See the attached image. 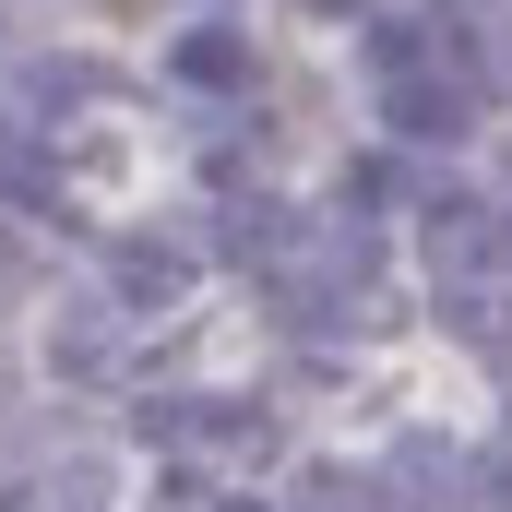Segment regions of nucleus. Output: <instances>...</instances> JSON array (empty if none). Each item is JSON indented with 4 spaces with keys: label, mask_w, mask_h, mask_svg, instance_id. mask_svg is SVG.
<instances>
[{
    "label": "nucleus",
    "mask_w": 512,
    "mask_h": 512,
    "mask_svg": "<svg viewBox=\"0 0 512 512\" xmlns=\"http://www.w3.org/2000/svg\"><path fill=\"white\" fill-rule=\"evenodd\" d=\"M108 346H120V298H84V310L60 322V358H72V370H108Z\"/></svg>",
    "instance_id": "1a4fd4ad"
},
{
    "label": "nucleus",
    "mask_w": 512,
    "mask_h": 512,
    "mask_svg": "<svg viewBox=\"0 0 512 512\" xmlns=\"http://www.w3.org/2000/svg\"><path fill=\"white\" fill-rule=\"evenodd\" d=\"M60 179H48V155H36V120L24 108H0V203H48Z\"/></svg>",
    "instance_id": "0eeeda50"
},
{
    "label": "nucleus",
    "mask_w": 512,
    "mask_h": 512,
    "mask_svg": "<svg viewBox=\"0 0 512 512\" xmlns=\"http://www.w3.org/2000/svg\"><path fill=\"white\" fill-rule=\"evenodd\" d=\"M441 310H453V334H465L477 358H512V298H501V274H465Z\"/></svg>",
    "instance_id": "39448f33"
},
{
    "label": "nucleus",
    "mask_w": 512,
    "mask_h": 512,
    "mask_svg": "<svg viewBox=\"0 0 512 512\" xmlns=\"http://www.w3.org/2000/svg\"><path fill=\"white\" fill-rule=\"evenodd\" d=\"M179 84H203V96H239V84H251V48H239L227 24H203V36H179Z\"/></svg>",
    "instance_id": "423d86ee"
},
{
    "label": "nucleus",
    "mask_w": 512,
    "mask_h": 512,
    "mask_svg": "<svg viewBox=\"0 0 512 512\" xmlns=\"http://www.w3.org/2000/svg\"><path fill=\"white\" fill-rule=\"evenodd\" d=\"M310 512H346V489H322V501H310Z\"/></svg>",
    "instance_id": "f8f14e48"
},
{
    "label": "nucleus",
    "mask_w": 512,
    "mask_h": 512,
    "mask_svg": "<svg viewBox=\"0 0 512 512\" xmlns=\"http://www.w3.org/2000/svg\"><path fill=\"white\" fill-rule=\"evenodd\" d=\"M429 262L465 286V274H501L512 262V227L489 215V203H429Z\"/></svg>",
    "instance_id": "7ed1b4c3"
},
{
    "label": "nucleus",
    "mask_w": 512,
    "mask_h": 512,
    "mask_svg": "<svg viewBox=\"0 0 512 512\" xmlns=\"http://www.w3.org/2000/svg\"><path fill=\"white\" fill-rule=\"evenodd\" d=\"M227 512H251V501H227Z\"/></svg>",
    "instance_id": "4468645a"
},
{
    "label": "nucleus",
    "mask_w": 512,
    "mask_h": 512,
    "mask_svg": "<svg viewBox=\"0 0 512 512\" xmlns=\"http://www.w3.org/2000/svg\"><path fill=\"white\" fill-rule=\"evenodd\" d=\"M477 489H489V512H512V465H489V477H477Z\"/></svg>",
    "instance_id": "9b49d317"
},
{
    "label": "nucleus",
    "mask_w": 512,
    "mask_h": 512,
    "mask_svg": "<svg viewBox=\"0 0 512 512\" xmlns=\"http://www.w3.org/2000/svg\"><path fill=\"white\" fill-rule=\"evenodd\" d=\"M441 12H489V0H441Z\"/></svg>",
    "instance_id": "ddd939ff"
},
{
    "label": "nucleus",
    "mask_w": 512,
    "mask_h": 512,
    "mask_svg": "<svg viewBox=\"0 0 512 512\" xmlns=\"http://www.w3.org/2000/svg\"><path fill=\"white\" fill-rule=\"evenodd\" d=\"M179 286H191V262L167 251V239H120V251H108V298H120V310H167Z\"/></svg>",
    "instance_id": "20e7f679"
},
{
    "label": "nucleus",
    "mask_w": 512,
    "mask_h": 512,
    "mask_svg": "<svg viewBox=\"0 0 512 512\" xmlns=\"http://www.w3.org/2000/svg\"><path fill=\"white\" fill-rule=\"evenodd\" d=\"M370 60H382V96H393V120L417 131V143H453V131H477L465 24H382V36H370Z\"/></svg>",
    "instance_id": "f257e3e1"
},
{
    "label": "nucleus",
    "mask_w": 512,
    "mask_h": 512,
    "mask_svg": "<svg viewBox=\"0 0 512 512\" xmlns=\"http://www.w3.org/2000/svg\"><path fill=\"white\" fill-rule=\"evenodd\" d=\"M84 96H96V72H84V60H48V72L24 84V120H48V108H84Z\"/></svg>",
    "instance_id": "9d476101"
},
{
    "label": "nucleus",
    "mask_w": 512,
    "mask_h": 512,
    "mask_svg": "<svg viewBox=\"0 0 512 512\" xmlns=\"http://www.w3.org/2000/svg\"><path fill=\"white\" fill-rule=\"evenodd\" d=\"M143 429H155V441H179V453H227V465H251V453H262V417H251V405H215V393L143 405Z\"/></svg>",
    "instance_id": "f03ea898"
},
{
    "label": "nucleus",
    "mask_w": 512,
    "mask_h": 512,
    "mask_svg": "<svg viewBox=\"0 0 512 512\" xmlns=\"http://www.w3.org/2000/svg\"><path fill=\"white\" fill-rule=\"evenodd\" d=\"M215 239H227L239 262H286V251H298V227H286V203H262V191H251V203H227V227H215Z\"/></svg>",
    "instance_id": "6e6552de"
}]
</instances>
